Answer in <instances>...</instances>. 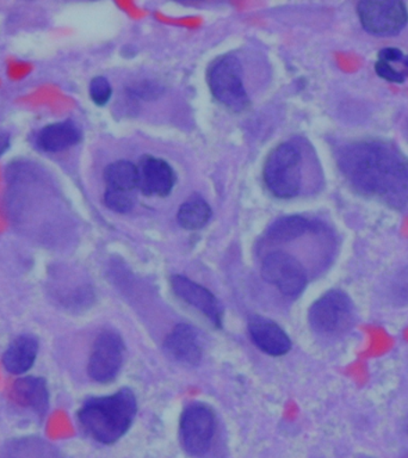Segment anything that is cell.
Returning <instances> with one entry per match:
<instances>
[{
  "mask_svg": "<svg viewBox=\"0 0 408 458\" xmlns=\"http://www.w3.org/2000/svg\"><path fill=\"white\" fill-rule=\"evenodd\" d=\"M338 164L353 188L390 207L408 203V159L392 145L361 141L346 146Z\"/></svg>",
  "mask_w": 408,
  "mask_h": 458,
  "instance_id": "1",
  "label": "cell"
},
{
  "mask_svg": "<svg viewBox=\"0 0 408 458\" xmlns=\"http://www.w3.org/2000/svg\"><path fill=\"white\" fill-rule=\"evenodd\" d=\"M138 410L135 394L123 388L109 396L92 397L78 411L89 436L102 444L117 442L127 433Z\"/></svg>",
  "mask_w": 408,
  "mask_h": 458,
  "instance_id": "2",
  "label": "cell"
},
{
  "mask_svg": "<svg viewBox=\"0 0 408 458\" xmlns=\"http://www.w3.org/2000/svg\"><path fill=\"white\" fill-rule=\"evenodd\" d=\"M300 149L293 143H282L272 150L264 166L268 189L278 199H293L301 188Z\"/></svg>",
  "mask_w": 408,
  "mask_h": 458,
  "instance_id": "3",
  "label": "cell"
},
{
  "mask_svg": "<svg viewBox=\"0 0 408 458\" xmlns=\"http://www.w3.org/2000/svg\"><path fill=\"white\" fill-rule=\"evenodd\" d=\"M208 81L215 98L229 109L242 111L249 106L242 64L236 57L224 56L215 61L208 74Z\"/></svg>",
  "mask_w": 408,
  "mask_h": 458,
  "instance_id": "4",
  "label": "cell"
},
{
  "mask_svg": "<svg viewBox=\"0 0 408 458\" xmlns=\"http://www.w3.org/2000/svg\"><path fill=\"white\" fill-rule=\"evenodd\" d=\"M217 428L213 411L207 404L193 403L182 413L179 437L186 453L203 456L209 451Z\"/></svg>",
  "mask_w": 408,
  "mask_h": 458,
  "instance_id": "5",
  "label": "cell"
},
{
  "mask_svg": "<svg viewBox=\"0 0 408 458\" xmlns=\"http://www.w3.org/2000/svg\"><path fill=\"white\" fill-rule=\"evenodd\" d=\"M308 315L314 331L321 335H339L353 324V304L346 293L332 290L313 303Z\"/></svg>",
  "mask_w": 408,
  "mask_h": 458,
  "instance_id": "6",
  "label": "cell"
},
{
  "mask_svg": "<svg viewBox=\"0 0 408 458\" xmlns=\"http://www.w3.org/2000/svg\"><path fill=\"white\" fill-rule=\"evenodd\" d=\"M357 13L365 30L378 36L399 34L408 20L406 5L396 0H365Z\"/></svg>",
  "mask_w": 408,
  "mask_h": 458,
  "instance_id": "7",
  "label": "cell"
},
{
  "mask_svg": "<svg viewBox=\"0 0 408 458\" xmlns=\"http://www.w3.org/2000/svg\"><path fill=\"white\" fill-rule=\"evenodd\" d=\"M261 276L288 297L299 296L307 284V275L302 265L285 252L268 254L261 264Z\"/></svg>",
  "mask_w": 408,
  "mask_h": 458,
  "instance_id": "8",
  "label": "cell"
},
{
  "mask_svg": "<svg viewBox=\"0 0 408 458\" xmlns=\"http://www.w3.org/2000/svg\"><path fill=\"white\" fill-rule=\"evenodd\" d=\"M124 343L114 331L97 336L89 354L88 371L93 381L107 383L116 377L123 363Z\"/></svg>",
  "mask_w": 408,
  "mask_h": 458,
  "instance_id": "9",
  "label": "cell"
},
{
  "mask_svg": "<svg viewBox=\"0 0 408 458\" xmlns=\"http://www.w3.org/2000/svg\"><path fill=\"white\" fill-rule=\"evenodd\" d=\"M171 288L179 299L206 315L211 324L221 327L224 310L213 293L182 275L172 276Z\"/></svg>",
  "mask_w": 408,
  "mask_h": 458,
  "instance_id": "10",
  "label": "cell"
},
{
  "mask_svg": "<svg viewBox=\"0 0 408 458\" xmlns=\"http://www.w3.org/2000/svg\"><path fill=\"white\" fill-rule=\"evenodd\" d=\"M175 182L174 168L159 157L145 156L138 165V189L146 196L170 195Z\"/></svg>",
  "mask_w": 408,
  "mask_h": 458,
  "instance_id": "11",
  "label": "cell"
},
{
  "mask_svg": "<svg viewBox=\"0 0 408 458\" xmlns=\"http://www.w3.org/2000/svg\"><path fill=\"white\" fill-rule=\"evenodd\" d=\"M249 333L254 345L270 356H283L292 349V340L276 322L253 317L249 322Z\"/></svg>",
  "mask_w": 408,
  "mask_h": 458,
  "instance_id": "12",
  "label": "cell"
},
{
  "mask_svg": "<svg viewBox=\"0 0 408 458\" xmlns=\"http://www.w3.org/2000/svg\"><path fill=\"white\" fill-rule=\"evenodd\" d=\"M165 349L175 360L190 365L202 360V345L199 333L188 324H178L165 340Z\"/></svg>",
  "mask_w": 408,
  "mask_h": 458,
  "instance_id": "13",
  "label": "cell"
},
{
  "mask_svg": "<svg viewBox=\"0 0 408 458\" xmlns=\"http://www.w3.org/2000/svg\"><path fill=\"white\" fill-rule=\"evenodd\" d=\"M38 352V342L35 336L23 335L14 339L3 356L6 370L13 375L24 374L34 365Z\"/></svg>",
  "mask_w": 408,
  "mask_h": 458,
  "instance_id": "14",
  "label": "cell"
},
{
  "mask_svg": "<svg viewBox=\"0 0 408 458\" xmlns=\"http://www.w3.org/2000/svg\"><path fill=\"white\" fill-rule=\"evenodd\" d=\"M81 139V129L72 121L59 122L43 128L38 135V146L45 152L56 153L77 145Z\"/></svg>",
  "mask_w": 408,
  "mask_h": 458,
  "instance_id": "15",
  "label": "cell"
},
{
  "mask_svg": "<svg viewBox=\"0 0 408 458\" xmlns=\"http://www.w3.org/2000/svg\"><path fill=\"white\" fill-rule=\"evenodd\" d=\"M13 400L36 413H46L48 410L49 394L45 379L24 377L17 379L13 386Z\"/></svg>",
  "mask_w": 408,
  "mask_h": 458,
  "instance_id": "16",
  "label": "cell"
},
{
  "mask_svg": "<svg viewBox=\"0 0 408 458\" xmlns=\"http://www.w3.org/2000/svg\"><path fill=\"white\" fill-rule=\"evenodd\" d=\"M375 71L379 78L401 84L408 79V55L394 47H387L378 53Z\"/></svg>",
  "mask_w": 408,
  "mask_h": 458,
  "instance_id": "17",
  "label": "cell"
},
{
  "mask_svg": "<svg viewBox=\"0 0 408 458\" xmlns=\"http://www.w3.org/2000/svg\"><path fill=\"white\" fill-rule=\"evenodd\" d=\"M311 228L313 225L306 218L293 215L275 221L268 229L267 238L272 243H285L300 238Z\"/></svg>",
  "mask_w": 408,
  "mask_h": 458,
  "instance_id": "18",
  "label": "cell"
},
{
  "mask_svg": "<svg viewBox=\"0 0 408 458\" xmlns=\"http://www.w3.org/2000/svg\"><path fill=\"white\" fill-rule=\"evenodd\" d=\"M106 189L132 192L138 189V166L128 160L110 164L104 171Z\"/></svg>",
  "mask_w": 408,
  "mask_h": 458,
  "instance_id": "19",
  "label": "cell"
},
{
  "mask_svg": "<svg viewBox=\"0 0 408 458\" xmlns=\"http://www.w3.org/2000/svg\"><path fill=\"white\" fill-rule=\"evenodd\" d=\"M211 217V208L200 197H192L183 203L178 210V222L189 231L203 228Z\"/></svg>",
  "mask_w": 408,
  "mask_h": 458,
  "instance_id": "20",
  "label": "cell"
},
{
  "mask_svg": "<svg viewBox=\"0 0 408 458\" xmlns=\"http://www.w3.org/2000/svg\"><path fill=\"white\" fill-rule=\"evenodd\" d=\"M134 193L128 191H120V190L106 189L104 193V203L116 213H128L134 207Z\"/></svg>",
  "mask_w": 408,
  "mask_h": 458,
  "instance_id": "21",
  "label": "cell"
},
{
  "mask_svg": "<svg viewBox=\"0 0 408 458\" xmlns=\"http://www.w3.org/2000/svg\"><path fill=\"white\" fill-rule=\"evenodd\" d=\"M111 93H113V89H111L110 82L107 81L106 78L96 77L92 79L91 84H89V97H91L93 103L98 106H106L111 98Z\"/></svg>",
  "mask_w": 408,
  "mask_h": 458,
  "instance_id": "22",
  "label": "cell"
},
{
  "mask_svg": "<svg viewBox=\"0 0 408 458\" xmlns=\"http://www.w3.org/2000/svg\"><path fill=\"white\" fill-rule=\"evenodd\" d=\"M10 147V136L0 132V157L6 152Z\"/></svg>",
  "mask_w": 408,
  "mask_h": 458,
  "instance_id": "23",
  "label": "cell"
},
{
  "mask_svg": "<svg viewBox=\"0 0 408 458\" xmlns=\"http://www.w3.org/2000/svg\"><path fill=\"white\" fill-rule=\"evenodd\" d=\"M407 132H408V124H407Z\"/></svg>",
  "mask_w": 408,
  "mask_h": 458,
  "instance_id": "24",
  "label": "cell"
}]
</instances>
